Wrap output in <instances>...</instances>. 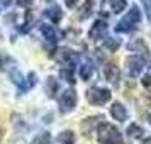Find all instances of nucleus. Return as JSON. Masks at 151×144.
<instances>
[{"instance_id": "16", "label": "nucleus", "mask_w": 151, "mask_h": 144, "mask_svg": "<svg viewBox=\"0 0 151 144\" xmlns=\"http://www.w3.org/2000/svg\"><path fill=\"white\" fill-rule=\"evenodd\" d=\"M92 73H93V66L90 64V63H85V64H82V68H80V76H82V80H88L90 76H92Z\"/></svg>"}, {"instance_id": "13", "label": "nucleus", "mask_w": 151, "mask_h": 144, "mask_svg": "<svg viewBox=\"0 0 151 144\" xmlns=\"http://www.w3.org/2000/svg\"><path fill=\"white\" fill-rule=\"evenodd\" d=\"M46 92H48L49 97H55V93L58 92V82L53 76H49L48 80H46Z\"/></svg>"}, {"instance_id": "19", "label": "nucleus", "mask_w": 151, "mask_h": 144, "mask_svg": "<svg viewBox=\"0 0 151 144\" xmlns=\"http://www.w3.org/2000/svg\"><path fill=\"white\" fill-rule=\"evenodd\" d=\"M49 141H51L49 132H42V134H37V136L31 141V144H49Z\"/></svg>"}, {"instance_id": "6", "label": "nucleus", "mask_w": 151, "mask_h": 144, "mask_svg": "<svg viewBox=\"0 0 151 144\" xmlns=\"http://www.w3.org/2000/svg\"><path fill=\"white\" fill-rule=\"evenodd\" d=\"M107 31H109V27H107V24L104 21H97L93 26H92V29H90V39H93V41H97V39H104L105 37V34H107Z\"/></svg>"}, {"instance_id": "15", "label": "nucleus", "mask_w": 151, "mask_h": 144, "mask_svg": "<svg viewBox=\"0 0 151 144\" xmlns=\"http://www.w3.org/2000/svg\"><path fill=\"white\" fill-rule=\"evenodd\" d=\"M34 85H36V73H29V76L26 78V82H22V85H21V92L31 90Z\"/></svg>"}, {"instance_id": "5", "label": "nucleus", "mask_w": 151, "mask_h": 144, "mask_svg": "<svg viewBox=\"0 0 151 144\" xmlns=\"http://www.w3.org/2000/svg\"><path fill=\"white\" fill-rule=\"evenodd\" d=\"M143 66H144V63H143V59H141L139 56H129V58L126 59V69H127V75L132 76V78H136V76L141 75Z\"/></svg>"}, {"instance_id": "9", "label": "nucleus", "mask_w": 151, "mask_h": 144, "mask_svg": "<svg viewBox=\"0 0 151 144\" xmlns=\"http://www.w3.org/2000/svg\"><path fill=\"white\" fill-rule=\"evenodd\" d=\"M105 76H107V82H112V85L117 87L119 78H121V71L116 64H109V66H105Z\"/></svg>"}, {"instance_id": "21", "label": "nucleus", "mask_w": 151, "mask_h": 144, "mask_svg": "<svg viewBox=\"0 0 151 144\" xmlns=\"http://www.w3.org/2000/svg\"><path fill=\"white\" fill-rule=\"evenodd\" d=\"M143 85H144V88L151 90V73H150V75H146L143 78Z\"/></svg>"}, {"instance_id": "17", "label": "nucleus", "mask_w": 151, "mask_h": 144, "mask_svg": "<svg viewBox=\"0 0 151 144\" xmlns=\"http://www.w3.org/2000/svg\"><path fill=\"white\" fill-rule=\"evenodd\" d=\"M92 7H93V2H92V0H87V2H85V5L80 9L78 17H80V19H87V17L92 14Z\"/></svg>"}, {"instance_id": "3", "label": "nucleus", "mask_w": 151, "mask_h": 144, "mask_svg": "<svg viewBox=\"0 0 151 144\" xmlns=\"http://www.w3.org/2000/svg\"><path fill=\"white\" fill-rule=\"evenodd\" d=\"M87 98L92 105H104L110 100V90L100 88V87H93L87 92Z\"/></svg>"}, {"instance_id": "22", "label": "nucleus", "mask_w": 151, "mask_h": 144, "mask_svg": "<svg viewBox=\"0 0 151 144\" xmlns=\"http://www.w3.org/2000/svg\"><path fill=\"white\" fill-rule=\"evenodd\" d=\"M144 4V9H146V12H148V15H150V19H151V0H141Z\"/></svg>"}, {"instance_id": "26", "label": "nucleus", "mask_w": 151, "mask_h": 144, "mask_svg": "<svg viewBox=\"0 0 151 144\" xmlns=\"http://www.w3.org/2000/svg\"><path fill=\"white\" fill-rule=\"evenodd\" d=\"M141 144H151V137H150V139H144V141H143Z\"/></svg>"}, {"instance_id": "10", "label": "nucleus", "mask_w": 151, "mask_h": 144, "mask_svg": "<svg viewBox=\"0 0 151 144\" xmlns=\"http://www.w3.org/2000/svg\"><path fill=\"white\" fill-rule=\"evenodd\" d=\"M41 34L44 36V39H48L49 42H56L58 41V34H56V29L53 27V26L42 24L41 26Z\"/></svg>"}, {"instance_id": "4", "label": "nucleus", "mask_w": 151, "mask_h": 144, "mask_svg": "<svg viewBox=\"0 0 151 144\" xmlns=\"http://www.w3.org/2000/svg\"><path fill=\"white\" fill-rule=\"evenodd\" d=\"M76 92L73 88H68L65 90L60 97V105H61V110L63 112H70L76 107Z\"/></svg>"}, {"instance_id": "1", "label": "nucleus", "mask_w": 151, "mask_h": 144, "mask_svg": "<svg viewBox=\"0 0 151 144\" xmlns=\"http://www.w3.org/2000/svg\"><path fill=\"white\" fill-rule=\"evenodd\" d=\"M97 139H99V143H102V144H124L121 132L114 125H110L107 122H102L99 125Z\"/></svg>"}, {"instance_id": "25", "label": "nucleus", "mask_w": 151, "mask_h": 144, "mask_svg": "<svg viewBox=\"0 0 151 144\" xmlns=\"http://www.w3.org/2000/svg\"><path fill=\"white\" fill-rule=\"evenodd\" d=\"M2 4H4V5H10V4H12V0H2Z\"/></svg>"}, {"instance_id": "2", "label": "nucleus", "mask_w": 151, "mask_h": 144, "mask_svg": "<svg viewBox=\"0 0 151 144\" xmlns=\"http://www.w3.org/2000/svg\"><path fill=\"white\" fill-rule=\"evenodd\" d=\"M141 19H143L141 10L134 5L127 14L124 15V19L119 21V24L116 26V31H117V32H131V31H134V29H136V26L141 22Z\"/></svg>"}, {"instance_id": "8", "label": "nucleus", "mask_w": 151, "mask_h": 144, "mask_svg": "<svg viewBox=\"0 0 151 144\" xmlns=\"http://www.w3.org/2000/svg\"><path fill=\"white\" fill-rule=\"evenodd\" d=\"M129 49L131 51H141V54L146 58V61L148 63H151V54H150V51H148V46L144 44V41L143 39H134V41H131L129 42Z\"/></svg>"}, {"instance_id": "27", "label": "nucleus", "mask_w": 151, "mask_h": 144, "mask_svg": "<svg viewBox=\"0 0 151 144\" xmlns=\"http://www.w3.org/2000/svg\"><path fill=\"white\" fill-rule=\"evenodd\" d=\"M150 124H151V115H150Z\"/></svg>"}, {"instance_id": "7", "label": "nucleus", "mask_w": 151, "mask_h": 144, "mask_svg": "<svg viewBox=\"0 0 151 144\" xmlns=\"http://www.w3.org/2000/svg\"><path fill=\"white\" fill-rule=\"evenodd\" d=\"M110 115L114 117L116 120L124 122V120L127 119V109L124 107L122 103L116 102V103H112V105H110Z\"/></svg>"}, {"instance_id": "18", "label": "nucleus", "mask_w": 151, "mask_h": 144, "mask_svg": "<svg viewBox=\"0 0 151 144\" xmlns=\"http://www.w3.org/2000/svg\"><path fill=\"white\" fill-rule=\"evenodd\" d=\"M126 134L129 137H139V136H143V127L137 125V124H131L129 127H127V132Z\"/></svg>"}, {"instance_id": "12", "label": "nucleus", "mask_w": 151, "mask_h": 144, "mask_svg": "<svg viewBox=\"0 0 151 144\" xmlns=\"http://www.w3.org/2000/svg\"><path fill=\"white\" fill-rule=\"evenodd\" d=\"M44 15L48 17V19H51L53 22H60L63 17V12H61V7H58V5H53V7H49L46 12H44Z\"/></svg>"}, {"instance_id": "23", "label": "nucleus", "mask_w": 151, "mask_h": 144, "mask_svg": "<svg viewBox=\"0 0 151 144\" xmlns=\"http://www.w3.org/2000/svg\"><path fill=\"white\" fill-rule=\"evenodd\" d=\"M15 2H17L19 5H22V7H27V5H31L34 0H15Z\"/></svg>"}, {"instance_id": "20", "label": "nucleus", "mask_w": 151, "mask_h": 144, "mask_svg": "<svg viewBox=\"0 0 151 144\" xmlns=\"http://www.w3.org/2000/svg\"><path fill=\"white\" fill-rule=\"evenodd\" d=\"M119 44H121V42L117 41V39H114V37H109V39L105 41V48L109 49L110 53H114V51H117V48H119Z\"/></svg>"}, {"instance_id": "14", "label": "nucleus", "mask_w": 151, "mask_h": 144, "mask_svg": "<svg viewBox=\"0 0 151 144\" xmlns=\"http://www.w3.org/2000/svg\"><path fill=\"white\" fill-rule=\"evenodd\" d=\"M110 2V9H112V12L114 14H121L124 9H126V0H109Z\"/></svg>"}, {"instance_id": "11", "label": "nucleus", "mask_w": 151, "mask_h": 144, "mask_svg": "<svg viewBox=\"0 0 151 144\" xmlns=\"http://www.w3.org/2000/svg\"><path fill=\"white\" fill-rule=\"evenodd\" d=\"M76 137L71 130H63L60 136L56 137V144H75Z\"/></svg>"}, {"instance_id": "24", "label": "nucleus", "mask_w": 151, "mask_h": 144, "mask_svg": "<svg viewBox=\"0 0 151 144\" xmlns=\"http://www.w3.org/2000/svg\"><path fill=\"white\" fill-rule=\"evenodd\" d=\"M76 2H78V0H65V4H66V5H68L70 9H71V7H75V5H76Z\"/></svg>"}]
</instances>
